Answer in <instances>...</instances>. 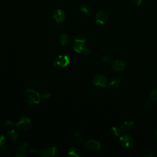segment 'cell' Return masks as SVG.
<instances>
[{"label":"cell","instance_id":"6da1fadb","mask_svg":"<svg viewBox=\"0 0 157 157\" xmlns=\"http://www.w3.org/2000/svg\"><path fill=\"white\" fill-rule=\"evenodd\" d=\"M86 40L85 38H80L75 39L73 44V48L77 53H82L86 56L90 53V50L86 47Z\"/></svg>","mask_w":157,"mask_h":157},{"label":"cell","instance_id":"7a4b0ae2","mask_svg":"<svg viewBox=\"0 0 157 157\" xmlns=\"http://www.w3.org/2000/svg\"><path fill=\"white\" fill-rule=\"evenodd\" d=\"M25 98L29 104H37L41 101V95L31 89H28L25 91Z\"/></svg>","mask_w":157,"mask_h":157},{"label":"cell","instance_id":"3957f363","mask_svg":"<svg viewBox=\"0 0 157 157\" xmlns=\"http://www.w3.org/2000/svg\"><path fill=\"white\" fill-rule=\"evenodd\" d=\"M31 124V121L28 117H22L17 121L16 127L20 131H25L28 129Z\"/></svg>","mask_w":157,"mask_h":157},{"label":"cell","instance_id":"277c9868","mask_svg":"<svg viewBox=\"0 0 157 157\" xmlns=\"http://www.w3.org/2000/svg\"><path fill=\"white\" fill-rule=\"evenodd\" d=\"M134 142L132 137L128 134H124L119 138V143L124 148L131 147Z\"/></svg>","mask_w":157,"mask_h":157},{"label":"cell","instance_id":"5b68a950","mask_svg":"<svg viewBox=\"0 0 157 157\" xmlns=\"http://www.w3.org/2000/svg\"><path fill=\"white\" fill-rule=\"evenodd\" d=\"M70 62H71L70 59L67 56L61 55L58 56L55 59L53 65L55 66H58V67H65L69 64Z\"/></svg>","mask_w":157,"mask_h":157},{"label":"cell","instance_id":"8992f818","mask_svg":"<svg viewBox=\"0 0 157 157\" xmlns=\"http://www.w3.org/2000/svg\"><path fill=\"white\" fill-rule=\"evenodd\" d=\"M85 147L88 150L93 151H98L101 148V144L99 142L94 139H89L85 142Z\"/></svg>","mask_w":157,"mask_h":157},{"label":"cell","instance_id":"52a82bcc","mask_svg":"<svg viewBox=\"0 0 157 157\" xmlns=\"http://www.w3.org/2000/svg\"><path fill=\"white\" fill-rule=\"evenodd\" d=\"M93 83L96 86L105 87L107 85V79L104 75L98 74L94 76Z\"/></svg>","mask_w":157,"mask_h":157},{"label":"cell","instance_id":"ba28073f","mask_svg":"<svg viewBox=\"0 0 157 157\" xmlns=\"http://www.w3.org/2000/svg\"><path fill=\"white\" fill-rule=\"evenodd\" d=\"M110 65L113 70L117 72H120L124 69L126 67V63L122 59H115L111 61Z\"/></svg>","mask_w":157,"mask_h":157},{"label":"cell","instance_id":"9c48e42d","mask_svg":"<svg viewBox=\"0 0 157 157\" xmlns=\"http://www.w3.org/2000/svg\"><path fill=\"white\" fill-rule=\"evenodd\" d=\"M40 155L43 157H50L55 155L57 153V149L55 147H50L42 148L39 151Z\"/></svg>","mask_w":157,"mask_h":157},{"label":"cell","instance_id":"30bf717a","mask_svg":"<svg viewBox=\"0 0 157 157\" xmlns=\"http://www.w3.org/2000/svg\"><path fill=\"white\" fill-rule=\"evenodd\" d=\"M108 15L103 10H101L96 15V22L97 24L102 25H104L107 20Z\"/></svg>","mask_w":157,"mask_h":157},{"label":"cell","instance_id":"8fae6325","mask_svg":"<svg viewBox=\"0 0 157 157\" xmlns=\"http://www.w3.org/2000/svg\"><path fill=\"white\" fill-rule=\"evenodd\" d=\"M53 18L58 23H61L64 21L66 18L65 12L61 9H56L53 12Z\"/></svg>","mask_w":157,"mask_h":157},{"label":"cell","instance_id":"7c38bea8","mask_svg":"<svg viewBox=\"0 0 157 157\" xmlns=\"http://www.w3.org/2000/svg\"><path fill=\"white\" fill-rule=\"evenodd\" d=\"M134 124V122L133 120H126L121 124L120 128L122 132L128 131L133 127Z\"/></svg>","mask_w":157,"mask_h":157},{"label":"cell","instance_id":"4fadbf2b","mask_svg":"<svg viewBox=\"0 0 157 157\" xmlns=\"http://www.w3.org/2000/svg\"><path fill=\"white\" fill-rule=\"evenodd\" d=\"M7 134L10 142L15 143L17 140L18 137V134L17 133V132L15 130L10 129L7 131Z\"/></svg>","mask_w":157,"mask_h":157},{"label":"cell","instance_id":"5bb4252c","mask_svg":"<svg viewBox=\"0 0 157 157\" xmlns=\"http://www.w3.org/2000/svg\"><path fill=\"white\" fill-rule=\"evenodd\" d=\"M80 11L82 14H83L86 17L90 16L91 13V9L90 7L86 4L82 5L80 8Z\"/></svg>","mask_w":157,"mask_h":157},{"label":"cell","instance_id":"9a60e30c","mask_svg":"<svg viewBox=\"0 0 157 157\" xmlns=\"http://www.w3.org/2000/svg\"><path fill=\"white\" fill-rule=\"evenodd\" d=\"M120 82L121 81L119 77H113V78H112L111 80H110L109 85L113 88H116L120 86Z\"/></svg>","mask_w":157,"mask_h":157},{"label":"cell","instance_id":"2e32d148","mask_svg":"<svg viewBox=\"0 0 157 157\" xmlns=\"http://www.w3.org/2000/svg\"><path fill=\"white\" fill-rule=\"evenodd\" d=\"M69 42H70V39L67 34H63L61 35L59 38V43L61 45L63 46L66 45L69 43Z\"/></svg>","mask_w":157,"mask_h":157},{"label":"cell","instance_id":"e0dca14e","mask_svg":"<svg viewBox=\"0 0 157 157\" xmlns=\"http://www.w3.org/2000/svg\"><path fill=\"white\" fill-rule=\"evenodd\" d=\"M68 154L70 156H75V157H78L81 155L80 152L78 151V150L74 147H70V148L68 150Z\"/></svg>","mask_w":157,"mask_h":157},{"label":"cell","instance_id":"ac0fdd59","mask_svg":"<svg viewBox=\"0 0 157 157\" xmlns=\"http://www.w3.org/2000/svg\"><path fill=\"white\" fill-rule=\"evenodd\" d=\"M110 132L111 134L115 136H119L122 131L121 130L120 127H117V126H112L110 129Z\"/></svg>","mask_w":157,"mask_h":157},{"label":"cell","instance_id":"d6986e66","mask_svg":"<svg viewBox=\"0 0 157 157\" xmlns=\"http://www.w3.org/2000/svg\"><path fill=\"white\" fill-rule=\"evenodd\" d=\"M27 146H28V144L26 143V142H23V143H21L19 145H18V148H17V151L18 152V153H24L25 151H26V148H27Z\"/></svg>","mask_w":157,"mask_h":157},{"label":"cell","instance_id":"ffe728a7","mask_svg":"<svg viewBox=\"0 0 157 157\" xmlns=\"http://www.w3.org/2000/svg\"><path fill=\"white\" fill-rule=\"evenodd\" d=\"M74 136L80 142H82L83 141V140H84V136L83 135V134L82 132H80L78 131H75L74 132Z\"/></svg>","mask_w":157,"mask_h":157},{"label":"cell","instance_id":"44dd1931","mask_svg":"<svg viewBox=\"0 0 157 157\" xmlns=\"http://www.w3.org/2000/svg\"><path fill=\"white\" fill-rule=\"evenodd\" d=\"M150 97L153 101H157V88H154L150 93Z\"/></svg>","mask_w":157,"mask_h":157},{"label":"cell","instance_id":"7402d4cb","mask_svg":"<svg viewBox=\"0 0 157 157\" xmlns=\"http://www.w3.org/2000/svg\"><path fill=\"white\" fill-rule=\"evenodd\" d=\"M152 104V102H151V99H147L145 101V102L144 103V107L145 109H148L151 106Z\"/></svg>","mask_w":157,"mask_h":157},{"label":"cell","instance_id":"603a6c76","mask_svg":"<svg viewBox=\"0 0 157 157\" xmlns=\"http://www.w3.org/2000/svg\"><path fill=\"white\" fill-rule=\"evenodd\" d=\"M102 60L105 62V63H109V62H111L112 61V59H111V58L109 55H104L102 58Z\"/></svg>","mask_w":157,"mask_h":157},{"label":"cell","instance_id":"cb8c5ba5","mask_svg":"<svg viewBox=\"0 0 157 157\" xmlns=\"http://www.w3.org/2000/svg\"><path fill=\"white\" fill-rule=\"evenodd\" d=\"M154 156H155V153L152 151H146L144 155V156L145 157H153Z\"/></svg>","mask_w":157,"mask_h":157},{"label":"cell","instance_id":"d4e9b609","mask_svg":"<svg viewBox=\"0 0 157 157\" xmlns=\"http://www.w3.org/2000/svg\"><path fill=\"white\" fill-rule=\"evenodd\" d=\"M52 96V93H49V92H44L42 95H41V98L43 99H47L49 98L50 96Z\"/></svg>","mask_w":157,"mask_h":157},{"label":"cell","instance_id":"484cf974","mask_svg":"<svg viewBox=\"0 0 157 157\" xmlns=\"http://www.w3.org/2000/svg\"><path fill=\"white\" fill-rule=\"evenodd\" d=\"M5 142H6V139L4 136L2 135H0V147H4Z\"/></svg>","mask_w":157,"mask_h":157},{"label":"cell","instance_id":"4316f807","mask_svg":"<svg viewBox=\"0 0 157 157\" xmlns=\"http://www.w3.org/2000/svg\"><path fill=\"white\" fill-rule=\"evenodd\" d=\"M5 124H6V125L7 126H8V127H11V126H12L13 125V121H10V120H7V121H6L5 122Z\"/></svg>","mask_w":157,"mask_h":157},{"label":"cell","instance_id":"83f0119b","mask_svg":"<svg viewBox=\"0 0 157 157\" xmlns=\"http://www.w3.org/2000/svg\"><path fill=\"white\" fill-rule=\"evenodd\" d=\"M132 2L135 5L137 6H140L142 4V0H132Z\"/></svg>","mask_w":157,"mask_h":157},{"label":"cell","instance_id":"f1b7e54d","mask_svg":"<svg viewBox=\"0 0 157 157\" xmlns=\"http://www.w3.org/2000/svg\"><path fill=\"white\" fill-rule=\"evenodd\" d=\"M37 152H38V150L37 149H35V148H33L30 150L31 153H36Z\"/></svg>","mask_w":157,"mask_h":157},{"label":"cell","instance_id":"f546056e","mask_svg":"<svg viewBox=\"0 0 157 157\" xmlns=\"http://www.w3.org/2000/svg\"><path fill=\"white\" fill-rule=\"evenodd\" d=\"M153 137H154V139H155V140L157 142V129L155 131V134H154V136H153Z\"/></svg>","mask_w":157,"mask_h":157},{"label":"cell","instance_id":"4dcf8cb0","mask_svg":"<svg viewBox=\"0 0 157 157\" xmlns=\"http://www.w3.org/2000/svg\"><path fill=\"white\" fill-rule=\"evenodd\" d=\"M16 156H24V155L22 154V153L21 154H17Z\"/></svg>","mask_w":157,"mask_h":157}]
</instances>
